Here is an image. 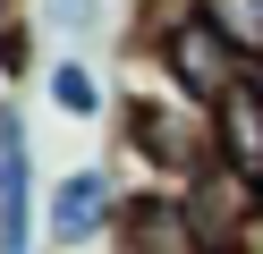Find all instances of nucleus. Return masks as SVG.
<instances>
[{"instance_id":"0eeeda50","label":"nucleus","mask_w":263,"mask_h":254,"mask_svg":"<svg viewBox=\"0 0 263 254\" xmlns=\"http://www.w3.org/2000/svg\"><path fill=\"white\" fill-rule=\"evenodd\" d=\"M51 26L60 34H85L93 26V0H51Z\"/></svg>"},{"instance_id":"20e7f679","label":"nucleus","mask_w":263,"mask_h":254,"mask_svg":"<svg viewBox=\"0 0 263 254\" xmlns=\"http://www.w3.org/2000/svg\"><path fill=\"white\" fill-rule=\"evenodd\" d=\"M43 246V195H34V144H26L17 110L0 102V254Z\"/></svg>"},{"instance_id":"f257e3e1","label":"nucleus","mask_w":263,"mask_h":254,"mask_svg":"<svg viewBox=\"0 0 263 254\" xmlns=\"http://www.w3.org/2000/svg\"><path fill=\"white\" fill-rule=\"evenodd\" d=\"M144 51H153L161 76H170L178 93H195L204 110H221L229 93H246V85H255V68H246V60H238V51H229L195 9H187V17H170L161 34H144Z\"/></svg>"},{"instance_id":"f03ea898","label":"nucleus","mask_w":263,"mask_h":254,"mask_svg":"<svg viewBox=\"0 0 263 254\" xmlns=\"http://www.w3.org/2000/svg\"><path fill=\"white\" fill-rule=\"evenodd\" d=\"M119 212H127V195L110 169H68V178L43 186V246L68 254V246H93V237H119Z\"/></svg>"},{"instance_id":"7ed1b4c3","label":"nucleus","mask_w":263,"mask_h":254,"mask_svg":"<svg viewBox=\"0 0 263 254\" xmlns=\"http://www.w3.org/2000/svg\"><path fill=\"white\" fill-rule=\"evenodd\" d=\"M119 254H221V246L204 237V220H195L187 195L144 186V195H127V212H119Z\"/></svg>"},{"instance_id":"39448f33","label":"nucleus","mask_w":263,"mask_h":254,"mask_svg":"<svg viewBox=\"0 0 263 254\" xmlns=\"http://www.w3.org/2000/svg\"><path fill=\"white\" fill-rule=\"evenodd\" d=\"M43 93H51V110H60V119H110V110H119L110 76H93V60H77V51L43 68Z\"/></svg>"},{"instance_id":"423d86ee","label":"nucleus","mask_w":263,"mask_h":254,"mask_svg":"<svg viewBox=\"0 0 263 254\" xmlns=\"http://www.w3.org/2000/svg\"><path fill=\"white\" fill-rule=\"evenodd\" d=\"M195 17H204V26L263 76V0H195Z\"/></svg>"}]
</instances>
